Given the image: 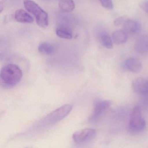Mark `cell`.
<instances>
[{"label": "cell", "mask_w": 148, "mask_h": 148, "mask_svg": "<svg viewBox=\"0 0 148 148\" xmlns=\"http://www.w3.org/2000/svg\"><path fill=\"white\" fill-rule=\"evenodd\" d=\"M22 71L17 65L9 64L1 69V80L8 86H14L18 84L22 79Z\"/></svg>", "instance_id": "6da1fadb"}, {"label": "cell", "mask_w": 148, "mask_h": 148, "mask_svg": "<svg viewBox=\"0 0 148 148\" xmlns=\"http://www.w3.org/2000/svg\"><path fill=\"white\" fill-rule=\"evenodd\" d=\"M24 5L25 9L35 18L37 25L45 28L49 24L48 14L36 2L32 0H25Z\"/></svg>", "instance_id": "7a4b0ae2"}, {"label": "cell", "mask_w": 148, "mask_h": 148, "mask_svg": "<svg viewBox=\"0 0 148 148\" xmlns=\"http://www.w3.org/2000/svg\"><path fill=\"white\" fill-rule=\"evenodd\" d=\"M145 120L142 116L140 107L136 106L133 108L129 120L128 131L133 135L139 134L145 128Z\"/></svg>", "instance_id": "3957f363"}, {"label": "cell", "mask_w": 148, "mask_h": 148, "mask_svg": "<svg viewBox=\"0 0 148 148\" xmlns=\"http://www.w3.org/2000/svg\"><path fill=\"white\" fill-rule=\"evenodd\" d=\"M73 105L67 104L58 108L48 114L40 122V125L46 127L50 126L60 121L67 116L72 110Z\"/></svg>", "instance_id": "277c9868"}, {"label": "cell", "mask_w": 148, "mask_h": 148, "mask_svg": "<svg viewBox=\"0 0 148 148\" xmlns=\"http://www.w3.org/2000/svg\"><path fill=\"white\" fill-rule=\"evenodd\" d=\"M110 100H98L95 103L93 111L90 117L89 121L91 123H96L100 119L111 105Z\"/></svg>", "instance_id": "5b68a950"}, {"label": "cell", "mask_w": 148, "mask_h": 148, "mask_svg": "<svg viewBox=\"0 0 148 148\" xmlns=\"http://www.w3.org/2000/svg\"><path fill=\"white\" fill-rule=\"evenodd\" d=\"M97 131L95 129L86 128L76 131L73 135V141L77 143H85L92 141L96 137Z\"/></svg>", "instance_id": "8992f818"}, {"label": "cell", "mask_w": 148, "mask_h": 148, "mask_svg": "<svg viewBox=\"0 0 148 148\" xmlns=\"http://www.w3.org/2000/svg\"><path fill=\"white\" fill-rule=\"evenodd\" d=\"M132 88L136 93L142 96H148V79L143 77H138L133 79Z\"/></svg>", "instance_id": "52a82bcc"}, {"label": "cell", "mask_w": 148, "mask_h": 148, "mask_svg": "<svg viewBox=\"0 0 148 148\" xmlns=\"http://www.w3.org/2000/svg\"><path fill=\"white\" fill-rule=\"evenodd\" d=\"M123 30L128 35H135L140 32L142 29L141 24L135 20L128 18L123 26Z\"/></svg>", "instance_id": "ba28073f"}, {"label": "cell", "mask_w": 148, "mask_h": 148, "mask_svg": "<svg viewBox=\"0 0 148 148\" xmlns=\"http://www.w3.org/2000/svg\"><path fill=\"white\" fill-rule=\"evenodd\" d=\"M124 66L126 70L133 73H138L143 69V64L138 59L130 57L125 60Z\"/></svg>", "instance_id": "9c48e42d"}, {"label": "cell", "mask_w": 148, "mask_h": 148, "mask_svg": "<svg viewBox=\"0 0 148 148\" xmlns=\"http://www.w3.org/2000/svg\"><path fill=\"white\" fill-rule=\"evenodd\" d=\"M137 52L140 54L148 53V32L141 35L137 39L134 45Z\"/></svg>", "instance_id": "30bf717a"}, {"label": "cell", "mask_w": 148, "mask_h": 148, "mask_svg": "<svg viewBox=\"0 0 148 148\" xmlns=\"http://www.w3.org/2000/svg\"><path fill=\"white\" fill-rule=\"evenodd\" d=\"M14 18L17 22L23 24H32L34 21L32 17L23 9H18L16 11L14 14Z\"/></svg>", "instance_id": "8fae6325"}, {"label": "cell", "mask_w": 148, "mask_h": 148, "mask_svg": "<svg viewBox=\"0 0 148 148\" xmlns=\"http://www.w3.org/2000/svg\"><path fill=\"white\" fill-rule=\"evenodd\" d=\"M128 34L123 29L118 30L113 32L112 38L115 44L121 45L126 43L128 40Z\"/></svg>", "instance_id": "7c38bea8"}, {"label": "cell", "mask_w": 148, "mask_h": 148, "mask_svg": "<svg viewBox=\"0 0 148 148\" xmlns=\"http://www.w3.org/2000/svg\"><path fill=\"white\" fill-rule=\"evenodd\" d=\"M59 7L62 12L69 13L74 10L75 5L73 0H60L59 2Z\"/></svg>", "instance_id": "4fadbf2b"}, {"label": "cell", "mask_w": 148, "mask_h": 148, "mask_svg": "<svg viewBox=\"0 0 148 148\" xmlns=\"http://www.w3.org/2000/svg\"><path fill=\"white\" fill-rule=\"evenodd\" d=\"M55 47L53 45L48 42L41 43L38 47V51L41 54L51 55L55 51Z\"/></svg>", "instance_id": "5bb4252c"}, {"label": "cell", "mask_w": 148, "mask_h": 148, "mask_svg": "<svg viewBox=\"0 0 148 148\" xmlns=\"http://www.w3.org/2000/svg\"><path fill=\"white\" fill-rule=\"evenodd\" d=\"M100 41L104 47L110 49L113 47V41L110 36L106 32H101L99 34Z\"/></svg>", "instance_id": "9a60e30c"}, {"label": "cell", "mask_w": 148, "mask_h": 148, "mask_svg": "<svg viewBox=\"0 0 148 148\" xmlns=\"http://www.w3.org/2000/svg\"><path fill=\"white\" fill-rule=\"evenodd\" d=\"M56 33L58 37L64 39H71L73 36L71 31L65 28H58L56 30Z\"/></svg>", "instance_id": "2e32d148"}, {"label": "cell", "mask_w": 148, "mask_h": 148, "mask_svg": "<svg viewBox=\"0 0 148 148\" xmlns=\"http://www.w3.org/2000/svg\"><path fill=\"white\" fill-rule=\"evenodd\" d=\"M102 6L107 10H112L113 8V4L112 0H99Z\"/></svg>", "instance_id": "e0dca14e"}, {"label": "cell", "mask_w": 148, "mask_h": 148, "mask_svg": "<svg viewBox=\"0 0 148 148\" xmlns=\"http://www.w3.org/2000/svg\"><path fill=\"white\" fill-rule=\"evenodd\" d=\"M128 18H129L128 17L125 15L118 17L114 20V25L116 26H123L125 22Z\"/></svg>", "instance_id": "ac0fdd59"}, {"label": "cell", "mask_w": 148, "mask_h": 148, "mask_svg": "<svg viewBox=\"0 0 148 148\" xmlns=\"http://www.w3.org/2000/svg\"><path fill=\"white\" fill-rule=\"evenodd\" d=\"M140 8L148 14V0H144L139 4Z\"/></svg>", "instance_id": "d6986e66"}]
</instances>
